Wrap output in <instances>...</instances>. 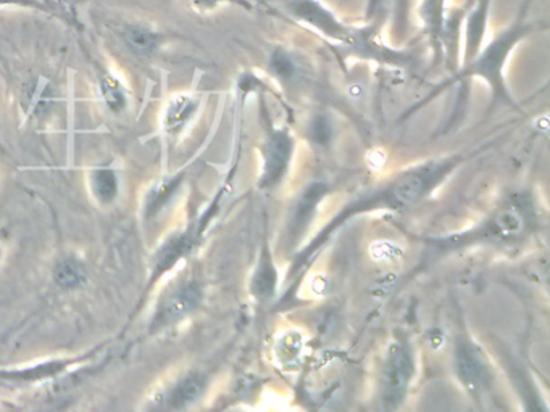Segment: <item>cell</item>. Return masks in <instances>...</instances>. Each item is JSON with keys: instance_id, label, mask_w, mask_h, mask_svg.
<instances>
[{"instance_id": "obj_11", "label": "cell", "mask_w": 550, "mask_h": 412, "mask_svg": "<svg viewBox=\"0 0 550 412\" xmlns=\"http://www.w3.org/2000/svg\"><path fill=\"white\" fill-rule=\"evenodd\" d=\"M489 0H480L476 8L473 10L470 20H468V34H466V44H468V52H466V63L472 60L474 55L478 54V46L481 44V39L484 34V26L488 20Z\"/></svg>"}, {"instance_id": "obj_20", "label": "cell", "mask_w": 550, "mask_h": 412, "mask_svg": "<svg viewBox=\"0 0 550 412\" xmlns=\"http://www.w3.org/2000/svg\"><path fill=\"white\" fill-rule=\"evenodd\" d=\"M270 65H272L275 75L281 77V79H291V77L294 76V60H293V57L287 54V52H284V50H276V52H273Z\"/></svg>"}, {"instance_id": "obj_3", "label": "cell", "mask_w": 550, "mask_h": 412, "mask_svg": "<svg viewBox=\"0 0 550 412\" xmlns=\"http://www.w3.org/2000/svg\"><path fill=\"white\" fill-rule=\"evenodd\" d=\"M411 366L410 354L399 344L391 345L388 359L383 369V403L384 408L394 409L402 405L410 383Z\"/></svg>"}, {"instance_id": "obj_17", "label": "cell", "mask_w": 550, "mask_h": 412, "mask_svg": "<svg viewBox=\"0 0 550 412\" xmlns=\"http://www.w3.org/2000/svg\"><path fill=\"white\" fill-rule=\"evenodd\" d=\"M94 191L102 202H105V203L112 202L117 195V177L112 171H105V169L97 171L94 175Z\"/></svg>"}, {"instance_id": "obj_9", "label": "cell", "mask_w": 550, "mask_h": 412, "mask_svg": "<svg viewBox=\"0 0 550 412\" xmlns=\"http://www.w3.org/2000/svg\"><path fill=\"white\" fill-rule=\"evenodd\" d=\"M276 282H278L276 267L270 258L268 246H265L260 261H258V266L254 273V277L250 281V291L258 301H266L275 295Z\"/></svg>"}, {"instance_id": "obj_15", "label": "cell", "mask_w": 550, "mask_h": 412, "mask_svg": "<svg viewBox=\"0 0 550 412\" xmlns=\"http://www.w3.org/2000/svg\"><path fill=\"white\" fill-rule=\"evenodd\" d=\"M55 281L63 289H75L85 281V269L77 261H63L55 271Z\"/></svg>"}, {"instance_id": "obj_24", "label": "cell", "mask_w": 550, "mask_h": 412, "mask_svg": "<svg viewBox=\"0 0 550 412\" xmlns=\"http://www.w3.org/2000/svg\"><path fill=\"white\" fill-rule=\"evenodd\" d=\"M0 5H34V0H0Z\"/></svg>"}, {"instance_id": "obj_18", "label": "cell", "mask_w": 550, "mask_h": 412, "mask_svg": "<svg viewBox=\"0 0 550 412\" xmlns=\"http://www.w3.org/2000/svg\"><path fill=\"white\" fill-rule=\"evenodd\" d=\"M101 89L104 99H105L107 105L112 110L118 112V110H122L124 107L126 99H124L123 91H122V87H120V85H118L113 77H102Z\"/></svg>"}, {"instance_id": "obj_1", "label": "cell", "mask_w": 550, "mask_h": 412, "mask_svg": "<svg viewBox=\"0 0 550 412\" xmlns=\"http://www.w3.org/2000/svg\"><path fill=\"white\" fill-rule=\"evenodd\" d=\"M527 5H529V0L523 8V12L519 13L518 20L511 24L509 30H505L500 36H497L480 55H474L473 60L468 61L466 68L462 71V76H481L486 79L492 89L494 97L497 100H504L507 103H510L511 100L509 97V92L505 89L504 76H502L505 60L519 39L525 38L535 30V24H529L527 22Z\"/></svg>"}, {"instance_id": "obj_14", "label": "cell", "mask_w": 550, "mask_h": 412, "mask_svg": "<svg viewBox=\"0 0 550 412\" xmlns=\"http://www.w3.org/2000/svg\"><path fill=\"white\" fill-rule=\"evenodd\" d=\"M197 108V103L194 100L179 95L176 99L170 102V105L167 108V115H165V124L168 130H178L185 122L193 116V113Z\"/></svg>"}, {"instance_id": "obj_6", "label": "cell", "mask_w": 550, "mask_h": 412, "mask_svg": "<svg viewBox=\"0 0 550 412\" xmlns=\"http://www.w3.org/2000/svg\"><path fill=\"white\" fill-rule=\"evenodd\" d=\"M201 301V289L195 283H186L163 300L154 321V328L167 327L193 313Z\"/></svg>"}, {"instance_id": "obj_12", "label": "cell", "mask_w": 550, "mask_h": 412, "mask_svg": "<svg viewBox=\"0 0 550 412\" xmlns=\"http://www.w3.org/2000/svg\"><path fill=\"white\" fill-rule=\"evenodd\" d=\"M126 44L132 49L136 54L149 55L156 50L157 36L152 31L140 26V24H131L123 32Z\"/></svg>"}, {"instance_id": "obj_22", "label": "cell", "mask_w": 550, "mask_h": 412, "mask_svg": "<svg viewBox=\"0 0 550 412\" xmlns=\"http://www.w3.org/2000/svg\"><path fill=\"white\" fill-rule=\"evenodd\" d=\"M191 2L199 10H212V8H217L223 2H236V0H191Z\"/></svg>"}, {"instance_id": "obj_16", "label": "cell", "mask_w": 550, "mask_h": 412, "mask_svg": "<svg viewBox=\"0 0 550 412\" xmlns=\"http://www.w3.org/2000/svg\"><path fill=\"white\" fill-rule=\"evenodd\" d=\"M187 248H189V240L186 237H176L170 240L160 255L157 256V269L163 273L167 267H170L175 261L178 260L181 255H185Z\"/></svg>"}, {"instance_id": "obj_2", "label": "cell", "mask_w": 550, "mask_h": 412, "mask_svg": "<svg viewBox=\"0 0 550 412\" xmlns=\"http://www.w3.org/2000/svg\"><path fill=\"white\" fill-rule=\"evenodd\" d=\"M529 222V206L519 200H511L500 206L492 218L484 222L480 229L465 236L450 237L442 242L444 248H458L472 242H510L525 234Z\"/></svg>"}, {"instance_id": "obj_7", "label": "cell", "mask_w": 550, "mask_h": 412, "mask_svg": "<svg viewBox=\"0 0 550 412\" xmlns=\"http://www.w3.org/2000/svg\"><path fill=\"white\" fill-rule=\"evenodd\" d=\"M455 371L460 382L472 393L480 391L488 383V371L472 346L458 345L455 350Z\"/></svg>"}, {"instance_id": "obj_4", "label": "cell", "mask_w": 550, "mask_h": 412, "mask_svg": "<svg viewBox=\"0 0 550 412\" xmlns=\"http://www.w3.org/2000/svg\"><path fill=\"white\" fill-rule=\"evenodd\" d=\"M294 142L289 138L286 130L273 132L264 152V171L260 177L262 187H273L286 175L291 157H293Z\"/></svg>"}, {"instance_id": "obj_23", "label": "cell", "mask_w": 550, "mask_h": 412, "mask_svg": "<svg viewBox=\"0 0 550 412\" xmlns=\"http://www.w3.org/2000/svg\"><path fill=\"white\" fill-rule=\"evenodd\" d=\"M409 5H410V0H394V13L402 20L403 16L407 15L409 12Z\"/></svg>"}, {"instance_id": "obj_21", "label": "cell", "mask_w": 550, "mask_h": 412, "mask_svg": "<svg viewBox=\"0 0 550 412\" xmlns=\"http://www.w3.org/2000/svg\"><path fill=\"white\" fill-rule=\"evenodd\" d=\"M333 136V130H331V124L326 120L325 116H317L315 121L311 124V138L317 142L325 146Z\"/></svg>"}, {"instance_id": "obj_10", "label": "cell", "mask_w": 550, "mask_h": 412, "mask_svg": "<svg viewBox=\"0 0 550 412\" xmlns=\"http://www.w3.org/2000/svg\"><path fill=\"white\" fill-rule=\"evenodd\" d=\"M203 390H205V379L199 374L189 375L173 389L168 398V405L175 409L193 405L203 395Z\"/></svg>"}, {"instance_id": "obj_13", "label": "cell", "mask_w": 550, "mask_h": 412, "mask_svg": "<svg viewBox=\"0 0 550 412\" xmlns=\"http://www.w3.org/2000/svg\"><path fill=\"white\" fill-rule=\"evenodd\" d=\"M444 13H446V0H423L421 18L433 40L439 39L444 31V22H446Z\"/></svg>"}, {"instance_id": "obj_19", "label": "cell", "mask_w": 550, "mask_h": 412, "mask_svg": "<svg viewBox=\"0 0 550 412\" xmlns=\"http://www.w3.org/2000/svg\"><path fill=\"white\" fill-rule=\"evenodd\" d=\"M178 183V179H165L154 187V191L149 193L148 199V210L150 213L158 210L167 200L170 199L171 192L175 191Z\"/></svg>"}, {"instance_id": "obj_5", "label": "cell", "mask_w": 550, "mask_h": 412, "mask_svg": "<svg viewBox=\"0 0 550 412\" xmlns=\"http://www.w3.org/2000/svg\"><path fill=\"white\" fill-rule=\"evenodd\" d=\"M287 8L293 15L302 20L303 23L311 24L331 38L347 39L349 36V31L318 0H289Z\"/></svg>"}, {"instance_id": "obj_8", "label": "cell", "mask_w": 550, "mask_h": 412, "mask_svg": "<svg viewBox=\"0 0 550 412\" xmlns=\"http://www.w3.org/2000/svg\"><path fill=\"white\" fill-rule=\"evenodd\" d=\"M326 185L323 183H313L305 189L302 197L297 202L294 213L291 218V236L301 234L311 222V216L315 213L320 202L326 195Z\"/></svg>"}, {"instance_id": "obj_25", "label": "cell", "mask_w": 550, "mask_h": 412, "mask_svg": "<svg viewBox=\"0 0 550 412\" xmlns=\"http://www.w3.org/2000/svg\"><path fill=\"white\" fill-rule=\"evenodd\" d=\"M373 4H376V0H373Z\"/></svg>"}]
</instances>
